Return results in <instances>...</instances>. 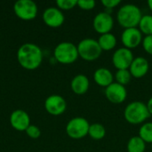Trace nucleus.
I'll return each instance as SVG.
<instances>
[{"label": "nucleus", "mask_w": 152, "mask_h": 152, "mask_svg": "<svg viewBox=\"0 0 152 152\" xmlns=\"http://www.w3.org/2000/svg\"><path fill=\"white\" fill-rule=\"evenodd\" d=\"M94 82L101 87H108L114 82V75L107 68H99L94 73Z\"/></svg>", "instance_id": "17"}, {"label": "nucleus", "mask_w": 152, "mask_h": 152, "mask_svg": "<svg viewBox=\"0 0 152 152\" xmlns=\"http://www.w3.org/2000/svg\"><path fill=\"white\" fill-rule=\"evenodd\" d=\"M127 152H145L146 143L140 136L131 137L126 144Z\"/></svg>", "instance_id": "19"}, {"label": "nucleus", "mask_w": 152, "mask_h": 152, "mask_svg": "<svg viewBox=\"0 0 152 152\" xmlns=\"http://www.w3.org/2000/svg\"><path fill=\"white\" fill-rule=\"evenodd\" d=\"M53 57L61 64H72L79 57L77 47L71 42H61L53 50Z\"/></svg>", "instance_id": "4"}, {"label": "nucleus", "mask_w": 152, "mask_h": 152, "mask_svg": "<svg viewBox=\"0 0 152 152\" xmlns=\"http://www.w3.org/2000/svg\"><path fill=\"white\" fill-rule=\"evenodd\" d=\"M98 43L99 45L101 47V49L102 50V52H109L113 50L116 46H117V37L114 34L110 33H107V34H103V35H100L99 38H98Z\"/></svg>", "instance_id": "18"}, {"label": "nucleus", "mask_w": 152, "mask_h": 152, "mask_svg": "<svg viewBox=\"0 0 152 152\" xmlns=\"http://www.w3.org/2000/svg\"><path fill=\"white\" fill-rule=\"evenodd\" d=\"M132 75L129 71V69H118L116 71L114 75V79L116 80V83L126 86L128 85L132 79Z\"/></svg>", "instance_id": "23"}, {"label": "nucleus", "mask_w": 152, "mask_h": 152, "mask_svg": "<svg viewBox=\"0 0 152 152\" xmlns=\"http://www.w3.org/2000/svg\"><path fill=\"white\" fill-rule=\"evenodd\" d=\"M132 77L134 78H142L147 75L150 69V64L147 59L142 56L134 57L130 68L128 69Z\"/></svg>", "instance_id": "15"}, {"label": "nucleus", "mask_w": 152, "mask_h": 152, "mask_svg": "<svg viewBox=\"0 0 152 152\" xmlns=\"http://www.w3.org/2000/svg\"><path fill=\"white\" fill-rule=\"evenodd\" d=\"M15 15L23 20H31L37 16L38 7L32 0H18L13 4Z\"/></svg>", "instance_id": "7"}, {"label": "nucleus", "mask_w": 152, "mask_h": 152, "mask_svg": "<svg viewBox=\"0 0 152 152\" xmlns=\"http://www.w3.org/2000/svg\"><path fill=\"white\" fill-rule=\"evenodd\" d=\"M143 35L138 28H126L121 34V43L124 47L132 50L142 45Z\"/></svg>", "instance_id": "11"}, {"label": "nucleus", "mask_w": 152, "mask_h": 152, "mask_svg": "<svg viewBox=\"0 0 152 152\" xmlns=\"http://www.w3.org/2000/svg\"><path fill=\"white\" fill-rule=\"evenodd\" d=\"M90 124L88 120L82 117L71 118L66 125L67 135L74 140H80L88 135Z\"/></svg>", "instance_id": "6"}, {"label": "nucleus", "mask_w": 152, "mask_h": 152, "mask_svg": "<svg viewBox=\"0 0 152 152\" xmlns=\"http://www.w3.org/2000/svg\"><path fill=\"white\" fill-rule=\"evenodd\" d=\"M43 20L45 25L50 28H59L65 20V16L59 8L57 7H48L46 8L42 15Z\"/></svg>", "instance_id": "14"}, {"label": "nucleus", "mask_w": 152, "mask_h": 152, "mask_svg": "<svg viewBox=\"0 0 152 152\" xmlns=\"http://www.w3.org/2000/svg\"><path fill=\"white\" fill-rule=\"evenodd\" d=\"M106 99L113 104H120L126 100L127 90L126 86H121L116 82H113L108 87L105 88Z\"/></svg>", "instance_id": "12"}, {"label": "nucleus", "mask_w": 152, "mask_h": 152, "mask_svg": "<svg viewBox=\"0 0 152 152\" xmlns=\"http://www.w3.org/2000/svg\"><path fill=\"white\" fill-rule=\"evenodd\" d=\"M101 3L107 9H114L121 4V1L120 0H102Z\"/></svg>", "instance_id": "28"}, {"label": "nucleus", "mask_w": 152, "mask_h": 152, "mask_svg": "<svg viewBox=\"0 0 152 152\" xmlns=\"http://www.w3.org/2000/svg\"><path fill=\"white\" fill-rule=\"evenodd\" d=\"M27 135L31 139H38L41 136V130L35 125H30L25 131Z\"/></svg>", "instance_id": "25"}, {"label": "nucleus", "mask_w": 152, "mask_h": 152, "mask_svg": "<svg viewBox=\"0 0 152 152\" xmlns=\"http://www.w3.org/2000/svg\"><path fill=\"white\" fill-rule=\"evenodd\" d=\"M78 56L86 61H94L102 55L101 49L97 40L94 38H84L77 45Z\"/></svg>", "instance_id": "5"}, {"label": "nucleus", "mask_w": 152, "mask_h": 152, "mask_svg": "<svg viewBox=\"0 0 152 152\" xmlns=\"http://www.w3.org/2000/svg\"><path fill=\"white\" fill-rule=\"evenodd\" d=\"M9 121L12 127L19 132H25L31 125L29 115L23 110H13L10 115Z\"/></svg>", "instance_id": "13"}, {"label": "nucleus", "mask_w": 152, "mask_h": 152, "mask_svg": "<svg viewBox=\"0 0 152 152\" xmlns=\"http://www.w3.org/2000/svg\"><path fill=\"white\" fill-rule=\"evenodd\" d=\"M146 106H147L148 111H149V113H150V115H151V117L152 116V97H151V98L148 100V102H147V103H146Z\"/></svg>", "instance_id": "29"}, {"label": "nucleus", "mask_w": 152, "mask_h": 152, "mask_svg": "<svg viewBox=\"0 0 152 152\" xmlns=\"http://www.w3.org/2000/svg\"><path fill=\"white\" fill-rule=\"evenodd\" d=\"M45 109L52 116H61L67 110V102L61 95L52 94L45 99Z\"/></svg>", "instance_id": "10"}, {"label": "nucleus", "mask_w": 152, "mask_h": 152, "mask_svg": "<svg viewBox=\"0 0 152 152\" xmlns=\"http://www.w3.org/2000/svg\"><path fill=\"white\" fill-rule=\"evenodd\" d=\"M138 28L142 33V35H145V37L152 35V15H142L138 25Z\"/></svg>", "instance_id": "21"}, {"label": "nucleus", "mask_w": 152, "mask_h": 152, "mask_svg": "<svg viewBox=\"0 0 152 152\" xmlns=\"http://www.w3.org/2000/svg\"><path fill=\"white\" fill-rule=\"evenodd\" d=\"M95 5L96 3L94 0H77V6L84 11L93 10Z\"/></svg>", "instance_id": "26"}, {"label": "nucleus", "mask_w": 152, "mask_h": 152, "mask_svg": "<svg viewBox=\"0 0 152 152\" xmlns=\"http://www.w3.org/2000/svg\"><path fill=\"white\" fill-rule=\"evenodd\" d=\"M114 27V19L108 12H98L93 20V28L100 35L110 33Z\"/></svg>", "instance_id": "8"}, {"label": "nucleus", "mask_w": 152, "mask_h": 152, "mask_svg": "<svg viewBox=\"0 0 152 152\" xmlns=\"http://www.w3.org/2000/svg\"><path fill=\"white\" fill-rule=\"evenodd\" d=\"M142 48L144 49V51L152 55V35L151 36H146L143 37L142 43Z\"/></svg>", "instance_id": "27"}, {"label": "nucleus", "mask_w": 152, "mask_h": 152, "mask_svg": "<svg viewBox=\"0 0 152 152\" xmlns=\"http://www.w3.org/2000/svg\"><path fill=\"white\" fill-rule=\"evenodd\" d=\"M90 87L89 78L84 74L76 75L70 82V88L77 95H83L87 93Z\"/></svg>", "instance_id": "16"}, {"label": "nucleus", "mask_w": 152, "mask_h": 152, "mask_svg": "<svg viewBox=\"0 0 152 152\" xmlns=\"http://www.w3.org/2000/svg\"><path fill=\"white\" fill-rule=\"evenodd\" d=\"M124 118L131 125H141L151 118L147 106L142 102H132L124 110Z\"/></svg>", "instance_id": "3"}, {"label": "nucleus", "mask_w": 152, "mask_h": 152, "mask_svg": "<svg viewBox=\"0 0 152 152\" xmlns=\"http://www.w3.org/2000/svg\"><path fill=\"white\" fill-rule=\"evenodd\" d=\"M142 17V12L140 7L134 4H123L117 12V20L124 29L138 28Z\"/></svg>", "instance_id": "2"}, {"label": "nucleus", "mask_w": 152, "mask_h": 152, "mask_svg": "<svg viewBox=\"0 0 152 152\" xmlns=\"http://www.w3.org/2000/svg\"><path fill=\"white\" fill-rule=\"evenodd\" d=\"M134 59L132 50H129L126 47H120L112 54V64L118 69H128Z\"/></svg>", "instance_id": "9"}, {"label": "nucleus", "mask_w": 152, "mask_h": 152, "mask_svg": "<svg viewBox=\"0 0 152 152\" xmlns=\"http://www.w3.org/2000/svg\"><path fill=\"white\" fill-rule=\"evenodd\" d=\"M147 4H148L149 9H150V10L152 12V0H149V1H148V3H147Z\"/></svg>", "instance_id": "30"}, {"label": "nucleus", "mask_w": 152, "mask_h": 152, "mask_svg": "<svg viewBox=\"0 0 152 152\" xmlns=\"http://www.w3.org/2000/svg\"><path fill=\"white\" fill-rule=\"evenodd\" d=\"M138 136H140L145 143H152V122H145L139 129Z\"/></svg>", "instance_id": "22"}, {"label": "nucleus", "mask_w": 152, "mask_h": 152, "mask_svg": "<svg viewBox=\"0 0 152 152\" xmlns=\"http://www.w3.org/2000/svg\"><path fill=\"white\" fill-rule=\"evenodd\" d=\"M43 51L36 44L24 43L17 51V61L25 69L34 70L40 67L43 62Z\"/></svg>", "instance_id": "1"}, {"label": "nucleus", "mask_w": 152, "mask_h": 152, "mask_svg": "<svg viewBox=\"0 0 152 152\" xmlns=\"http://www.w3.org/2000/svg\"><path fill=\"white\" fill-rule=\"evenodd\" d=\"M88 135L90 138L95 141H100L103 139L106 135V129L103 125L100 123H94L90 124L89 131H88Z\"/></svg>", "instance_id": "20"}, {"label": "nucleus", "mask_w": 152, "mask_h": 152, "mask_svg": "<svg viewBox=\"0 0 152 152\" xmlns=\"http://www.w3.org/2000/svg\"><path fill=\"white\" fill-rule=\"evenodd\" d=\"M77 6V0H57L56 7L61 11H69Z\"/></svg>", "instance_id": "24"}]
</instances>
